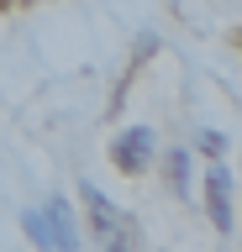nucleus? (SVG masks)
Masks as SVG:
<instances>
[{"label": "nucleus", "instance_id": "obj_1", "mask_svg": "<svg viewBox=\"0 0 242 252\" xmlns=\"http://www.w3.org/2000/svg\"><path fill=\"white\" fill-rule=\"evenodd\" d=\"M84 205L95 210V226H100L105 236H111L116 247H137V226H127V220H121V210H116V205L105 200V194H100L95 184H84Z\"/></svg>", "mask_w": 242, "mask_h": 252}, {"label": "nucleus", "instance_id": "obj_2", "mask_svg": "<svg viewBox=\"0 0 242 252\" xmlns=\"http://www.w3.org/2000/svg\"><path fill=\"white\" fill-rule=\"evenodd\" d=\"M111 158H116V168L137 173L147 158H153V131H142V126H137V131H121V137H116V147H111Z\"/></svg>", "mask_w": 242, "mask_h": 252}, {"label": "nucleus", "instance_id": "obj_3", "mask_svg": "<svg viewBox=\"0 0 242 252\" xmlns=\"http://www.w3.org/2000/svg\"><path fill=\"white\" fill-rule=\"evenodd\" d=\"M206 200H210V220H216V226H232V179H226L221 168L206 179Z\"/></svg>", "mask_w": 242, "mask_h": 252}, {"label": "nucleus", "instance_id": "obj_4", "mask_svg": "<svg viewBox=\"0 0 242 252\" xmlns=\"http://www.w3.org/2000/svg\"><path fill=\"white\" fill-rule=\"evenodd\" d=\"M27 231H32V242L53 247V236H48V220H42V210H32V216H27Z\"/></svg>", "mask_w": 242, "mask_h": 252}]
</instances>
